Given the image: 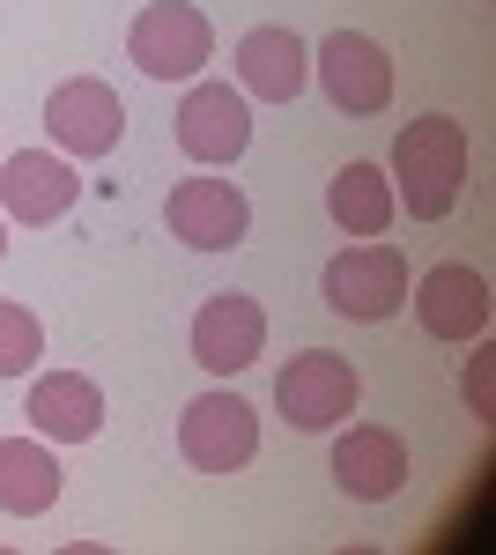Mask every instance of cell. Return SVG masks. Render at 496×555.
<instances>
[{
    "label": "cell",
    "instance_id": "obj_1",
    "mask_svg": "<svg viewBox=\"0 0 496 555\" xmlns=\"http://www.w3.org/2000/svg\"><path fill=\"white\" fill-rule=\"evenodd\" d=\"M467 193V127L453 112H422L393 141V201H408L415 222H445Z\"/></svg>",
    "mask_w": 496,
    "mask_h": 555
},
{
    "label": "cell",
    "instance_id": "obj_2",
    "mask_svg": "<svg viewBox=\"0 0 496 555\" xmlns=\"http://www.w3.org/2000/svg\"><path fill=\"white\" fill-rule=\"evenodd\" d=\"M126 60L149 75V82H193L207 60H215V23H207L193 0H149L126 30Z\"/></svg>",
    "mask_w": 496,
    "mask_h": 555
},
{
    "label": "cell",
    "instance_id": "obj_3",
    "mask_svg": "<svg viewBox=\"0 0 496 555\" xmlns=\"http://www.w3.org/2000/svg\"><path fill=\"white\" fill-rule=\"evenodd\" d=\"M356 400H364V378H356V363L348 356H333V348H304L290 356L282 371H275V408L290 415V429H333L356 415Z\"/></svg>",
    "mask_w": 496,
    "mask_h": 555
},
{
    "label": "cell",
    "instance_id": "obj_4",
    "mask_svg": "<svg viewBox=\"0 0 496 555\" xmlns=\"http://www.w3.org/2000/svg\"><path fill=\"white\" fill-rule=\"evenodd\" d=\"M319 297H327V311H341V319L378 326V319H393V311L408 304V259L393 253V245H348V253L327 259Z\"/></svg>",
    "mask_w": 496,
    "mask_h": 555
},
{
    "label": "cell",
    "instance_id": "obj_5",
    "mask_svg": "<svg viewBox=\"0 0 496 555\" xmlns=\"http://www.w3.org/2000/svg\"><path fill=\"white\" fill-rule=\"evenodd\" d=\"M311 67H319V89H327L333 112H348V119H371L393 104V52L364 30H333L319 52H311Z\"/></svg>",
    "mask_w": 496,
    "mask_h": 555
},
{
    "label": "cell",
    "instance_id": "obj_6",
    "mask_svg": "<svg viewBox=\"0 0 496 555\" xmlns=\"http://www.w3.org/2000/svg\"><path fill=\"white\" fill-rule=\"evenodd\" d=\"M178 452L201 474L252 467V452H259V415H252V400H238V392H201V400H186V415H178Z\"/></svg>",
    "mask_w": 496,
    "mask_h": 555
},
{
    "label": "cell",
    "instance_id": "obj_7",
    "mask_svg": "<svg viewBox=\"0 0 496 555\" xmlns=\"http://www.w3.org/2000/svg\"><path fill=\"white\" fill-rule=\"evenodd\" d=\"M164 222H170V237L193 245V253H230L252 230V201L230 178H178L164 201Z\"/></svg>",
    "mask_w": 496,
    "mask_h": 555
},
{
    "label": "cell",
    "instance_id": "obj_8",
    "mask_svg": "<svg viewBox=\"0 0 496 555\" xmlns=\"http://www.w3.org/2000/svg\"><path fill=\"white\" fill-rule=\"evenodd\" d=\"M44 133L67 149V156H112L126 133V104L112 82H97V75H75V82H60L44 96Z\"/></svg>",
    "mask_w": 496,
    "mask_h": 555
},
{
    "label": "cell",
    "instance_id": "obj_9",
    "mask_svg": "<svg viewBox=\"0 0 496 555\" xmlns=\"http://www.w3.org/2000/svg\"><path fill=\"white\" fill-rule=\"evenodd\" d=\"M178 149L193 164H238L252 149V104L230 82H193L178 104Z\"/></svg>",
    "mask_w": 496,
    "mask_h": 555
},
{
    "label": "cell",
    "instance_id": "obj_10",
    "mask_svg": "<svg viewBox=\"0 0 496 555\" xmlns=\"http://www.w3.org/2000/svg\"><path fill=\"white\" fill-rule=\"evenodd\" d=\"M259 348H267V311L238 289H222V297H207L193 311V363L215 371V378H238L259 363Z\"/></svg>",
    "mask_w": 496,
    "mask_h": 555
},
{
    "label": "cell",
    "instance_id": "obj_11",
    "mask_svg": "<svg viewBox=\"0 0 496 555\" xmlns=\"http://www.w3.org/2000/svg\"><path fill=\"white\" fill-rule=\"evenodd\" d=\"M75 201H82V178H75L67 156H52V149H15L0 164V208L15 215V222H30V230L60 222Z\"/></svg>",
    "mask_w": 496,
    "mask_h": 555
},
{
    "label": "cell",
    "instance_id": "obj_12",
    "mask_svg": "<svg viewBox=\"0 0 496 555\" xmlns=\"http://www.w3.org/2000/svg\"><path fill=\"white\" fill-rule=\"evenodd\" d=\"M415 319H422L430 341H482V326H489V282L474 267L445 259V267H430L415 282Z\"/></svg>",
    "mask_w": 496,
    "mask_h": 555
},
{
    "label": "cell",
    "instance_id": "obj_13",
    "mask_svg": "<svg viewBox=\"0 0 496 555\" xmlns=\"http://www.w3.org/2000/svg\"><path fill=\"white\" fill-rule=\"evenodd\" d=\"M333 481H341V496H356V504H385V496L408 489V444H400L393 429H378V423H356L333 444Z\"/></svg>",
    "mask_w": 496,
    "mask_h": 555
},
{
    "label": "cell",
    "instance_id": "obj_14",
    "mask_svg": "<svg viewBox=\"0 0 496 555\" xmlns=\"http://www.w3.org/2000/svg\"><path fill=\"white\" fill-rule=\"evenodd\" d=\"M238 82H245V96H259V104H296L304 82H311V52H304L296 30L259 23V30L238 38Z\"/></svg>",
    "mask_w": 496,
    "mask_h": 555
},
{
    "label": "cell",
    "instance_id": "obj_15",
    "mask_svg": "<svg viewBox=\"0 0 496 555\" xmlns=\"http://www.w3.org/2000/svg\"><path fill=\"white\" fill-rule=\"evenodd\" d=\"M23 415H30V429L52 437V444H89V437L104 429V392H97V378H82V371H52V378L30 385Z\"/></svg>",
    "mask_w": 496,
    "mask_h": 555
},
{
    "label": "cell",
    "instance_id": "obj_16",
    "mask_svg": "<svg viewBox=\"0 0 496 555\" xmlns=\"http://www.w3.org/2000/svg\"><path fill=\"white\" fill-rule=\"evenodd\" d=\"M60 460L38 437H0V512L8 518H44L60 504Z\"/></svg>",
    "mask_w": 496,
    "mask_h": 555
},
{
    "label": "cell",
    "instance_id": "obj_17",
    "mask_svg": "<svg viewBox=\"0 0 496 555\" xmlns=\"http://www.w3.org/2000/svg\"><path fill=\"white\" fill-rule=\"evenodd\" d=\"M393 178L378 171V164H348V171H333L327 185V215L348 230V237H385L393 230Z\"/></svg>",
    "mask_w": 496,
    "mask_h": 555
},
{
    "label": "cell",
    "instance_id": "obj_18",
    "mask_svg": "<svg viewBox=\"0 0 496 555\" xmlns=\"http://www.w3.org/2000/svg\"><path fill=\"white\" fill-rule=\"evenodd\" d=\"M38 356H44L38 311H23V304H0V378H23V371H38Z\"/></svg>",
    "mask_w": 496,
    "mask_h": 555
},
{
    "label": "cell",
    "instance_id": "obj_19",
    "mask_svg": "<svg viewBox=\"0 0 496 555\" xmlns=\"http://www.w3.org/2000/svg\"><path fill=\"white\" fill-rule=\"evenodd\" d=\"M489 385H496V348H474V356H467V378H459V392H467V415H482V423L496 415Z\"/></svg>",
    "mask_w": 496,
    "mask_h": 555
},
{
    "label": "cell",
    "instance_id": "obj_20",
    "mask_svg": "<svg viewBox=\"0 0 496 555\" xmlns=\"http://www.w3.org/2000/svg\"><path fill=\"white\" fill-rule=\"evenodd\" d=\"M0 259H8V222H0Z\"/></svg>",
    "mask_w": 496,
    "mask_h": 555
}]
</instances>
